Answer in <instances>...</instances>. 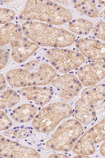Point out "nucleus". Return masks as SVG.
I'll list each match as a JSON object with an SVG mask.
<instances>
[{
  "mask_svg": "<svg viewBox=\"0 0 105 158\" xmlns=\"http://www.w3.org/2000/svg\"><path fill=\"white\" fill-rule=\"evenodd\" d=\"M51 83L54 87L60 91L59 96L67 101L71 100L77 96L83 87L79 78L70 73L59 76Z\"/></svg>",
  "mask_w": 105,
  "mask_h": 158,
  "instance_id": "obj_6",
  "label": "nucleus"
},
{
  "mask_svg": "<svg viewBox=\"0 0 105 158\" xmlns=\"http://www.w3.org/2000/svg\"><path fill=\"white\" fill-rule=\"evenodd\" d=\"M38 108L32 103L22 104L11 111L10 116L17 123H23L33 120L37 114Z\"/></svg>",
  "mask_w": 105,
  "mask_h": 158,
  "instance_id": "obj_14",
  "label": "nucleus"
},
{
  "mask_svg": "<svg viewBox=\"0 0 105 158\" xmlns=\"http://www.w3.org/2000/svg\"><path fill=\"white\" fill-rule=\"evenodd\" d=\"M45 55L50 65L64 74L81 67L86 62L85 57L80 52L64 48L48 49Z\"/></svg>",
  "mask_w": 105,
  "mask_h": 158,
  "instance_id": "obj_5",
  "label": "nucleus"
},
{
  "mask_svg": "<svg viewBox=\"0 0 105 158\" xmlns=\"http://www.w3.org/2000/svg\"><path fill=\"white\" fill-rule=\"evenodd\" d=\"M93 23L83 18L71 20L68 25L70 32L80 35L88 34L93 29Z\"/></svg>",
  "mask_w": 105,
  "mask_h": 158,
  "instance_id": "obj_20",
  "label": "nucleus"
},
{
  "mask_svg": "<svg viewBox=\"0 0 105 158\" xmlns=\"http://www.w3.org/2000/svg\"><path fill=\"white\" fill-rule=\"evenodd\" d=\"M23 35L22 27L19 24L10 22L4 24L0 30V45L4 47Z\"/></svg>",
  "mask_w": 105,
  "mask_h": 158,
  "instance_id": "obj_16",
  "label": "nucleus"
},
{
  "mask_svg": "<svg viewBox=\"0 0 105 158\" xmlns=\"http://www.w3.org/2000/svg\"><path fill=\"white\" fill-rule=\"evenodd\" d=\"M97 103L89 102L80 97L76 101L74 108V117L84 125H88L97 118Z\"/></svg>",
  "mask_w": 105,
  "mask_h": 158,
  "instance_id": "obj_12",
  "label": "nucleus"
},
{
  "mask_svg": "<svg viewBox=\"0 0 105 158\" xmlns=\"http://www.w3.org/2000/svg\"><path fill=\"white\" fill-rule=\"evenodd\" d=\"M83 136L95 145L105 141V118L87 131Z\"/></svg>",
  "mask_w": 105,
  "mask_h": 158,
  "instance_id": "obj_18",
  "label": "nucleus"
},
{
  "mask_svg": "<svg viewBox=\"0 0 105 158\" xmlns=\"http://www.w3.org/2000/svg\"><path fill=\"white\" fill-rule=\"evenodd\" d=\"M78 76L84 87L96 85L105 78V62L95 61L82 66L78 71Z\"/></svg>",
  "mask_w": 105,
  "mask_h": 158,
  "instance_id": "obj_8",
  "label": "nucleus"
},
{
  "mask_svg": "<svg viewBox=\"0 0 105 158\" xmlns=\"http://www.w3.org/2000/svg\"><path fill=\"white\" fill-rule=\"evenodd\" d=\"M16 13L14 10L1 7L0 9V24H5L11 22L15 19Z\"/></svg>",
  "mask_w": 105,
  "mask_h": 158,
  "instance_id": "obj_22",
  "label": "nucleus"
},
{
  "mask_svg": "<svg viewBox=\"0 0 105 158\" xmlns=\"http://www.w3.org/2000/svg\"><path fill=\"white\" fill-rule=\"evenodd\" d=\"M92 34L97 39L105 42V22L97 23L92 29Z\"/></svg>",
  "mask_w": 105,
  "mask_h": 158,
  "instance_id": "obj_23",
  "label": "nucleus"
},
{
  "mask_svg": "<svg viewBox=\"0 0 105 158\" xmlns=\"http://www.w3.org/2000/svg\"><path fill=\"white\" fill-rule=\"evenodd\" d=\"M73 108L64 102H57L42 108L32 122L36 131L47 134L53 131L63 120L73 114Z\"/></svg>",
  "mask_w": 105,
  "mask_h": 158,
  "instance_id": "obj_3",
  "label": "nucleus"
},
{
  "mask_svg": "<svg viewBox=\"0 0 105 158\" xmlns=\"http://www.w3.org/2000/svg\"><path fill=\"white\" fill-rule=\"evenodd\" d=\"M0 98L1 110L14 107L20 101L19 94L16 91L10 89L2 91Z\"/></svg>",
  "mask_w": 105,
  "mask_h": 158,
  "instance_id": "obj_21",
  "label": "nucleus"
},
{
  "mask_svg": "<svg viewBox=\"0 0 105 158\" xmlns=\"http://www.w3.org/2000/svg\"><path fill=\"white\" fill-rule=\"evenodd\" d=\"M81 97L89 102L98 103L105 98V84L86 87L82 91Z\"/></svg>",
  "mask_w": 105,
  "mask_h": 158,
  "instance_id": "obj_17",
  "label": "nucleus"
},
{
  "mask_svg": "<svg viewBox=\"0 0 105 158\" xmlns=\"http://www.w3.org/2000/svg\"><path fill=\"white\" fill-rule=\"evenodd\" d=\"M83 124L76 119L67 120L59 126L46 145L54 151L67 152L72 150L84 131Z\"/></svg>",
  "mask_w": 105,
  "mask_h": 158,
  "instance_id": "obj_4",
  "label": "nucleus"
},
{
  "mask_svg": "<svg viewBox=\"0 0 105 158\" xmlns=\"http://www.w3.org/2000/svg\"><path fill=\"white\" fill-rule=\"evenodd\" d=\"M39 62L37 60H33L26 63L22 67L28 70H31L36 67Z\"/></svg>",
  "mask_w": 105,
  "mask_h": 158,
  "instance_id": "obj_26",
  "label": "nucleus"
},
{
  "mask_svg": "<svg viewBox=\"0 0 105 158\" xmlns=\"http://www.w3.org/2000/svg\"><path fill=\"white\" fill-rule=\"evenodd\" d=\"M10 45L12 59L19 64L25 62L40 48L35 43L23 35L12 40Z\"/></svg>",
  "mask_w": 105,
  "mask_h": 158,
  "instance_id": "obj_10",
  "label": "nucleus"
},
{
  "mask_svg": "<svg viewBox=\"0 0 105 158\" xmlns=\"http://www.w3.org/2000/svg\"><path fill=\"white\" fill-rule=\"evenodd\" d=\"M0 156L4 158H40L39 153L19 142L11 141L1 135Z\"/></svg>",
  "mask_w": 105,
  "mask_h": 158,
  "instance_id": "obj_7",
  "label": "nucleus"
},
{
  "mask_svg": "<svg viewBox=\"0 0 105 158\" xmlns=\"http://www.w3.org/2000/svg\"><path fill=\"white\" fill-rule=\"evenodd\" d=\"M7 82L6 78L1 73L0 74V90L1 91H3L7 87Z\"/></svg>",
  "mask_w": 105,
  "mask_h": 158,
  "instance_id": "obj_27",
  "label": "nucleus"
},
{
  "mask_svg": "<svg viewBox=\"0 0 105 158\" xmlns=\"http://www.w3.org/2000/svg\"><path fill=\"white\" fill-rule=\"evenodd\" d=\"M20 94L26 100L32 101L38 106L43 107L52 100L55 91L46 86H31L23 88Z\"/></svg>",
  "mask_w": 105,
  "mask_h": 158,
  "instance_id": "obj_11",
  "label": "nucleus"
},
{
  "mask_svg": "<svg viewBox=\"0 0 105 158\" xmlns=\"http://www.w3.org/2000/svg\"><path fill=\"white\" fill-rule=\"evenodd\" d=\"M10 52L8 51L1 49L0 51V69H3L7 64L10 57Z\"/></svg>",
  "mask_w": 105,
  "mask_h": 158,
  "instance_id": "obj_25",
  "label": "nucleus"
},
{
  "mask_svg": "<svg viewBox=\"0 0 105 158\" xmlns=\"http://www.w3.org/2000/svg\"><path fill=\"white\" fill-rule=\"evenodd\" d=\"M57 75L52 66L47 63L39 65L37 71L30 73L29 86H43L52 83Z\"/></svg>",
  "mask_w": 105,
  "mask_h": 158,
  "instance_id": "obj_13",
  "label": "nucleus"
},
{
  "mask_svg": "<svg viewBox=\"0 0 105 158\" xmlns=\"http://www.w3.org/2000/svg\"><path fill=\"white\" fill-rule=\"evenodd\" d=\"M26 21H39L54 25H62L72 20L70 10L50 1H27L18 17Z\"/></svg>",
  "mask_w": 105,
  "mask_h": 158,
  "instance_id": "obj_2",
  "label": "nucleus"
},
{
  "mask_svg": "<svg viewBox=\"0 0 105 158\" xmlns=\"http://www.w3.org/2000/svg\"><path fill=\"white\" fill-rule=\"evenodd\" d=\"M96 2L102 7L103 11L101 14V15L102 16H105V1H97Z\"/></svg>",
  "mask_w": 105,
  "mask_h": 158,
  "instance_id": "obj_29",
  "label": "nucleus"
},
{
  "mask_svg": "<svg viewBox=\"0 0 105 158\" xmlns=\"http://www.w3.org/2000/svg\"><path fill=\"white\" fill-rule=\"evenodd\" d=\"M48 157L50 158H69V156L64 154H55L50 155Z\"/></svg>",
  "mask_w": 105,
  "mask_h": 158,
  "instance_id": "obj_28",
  "label": "nucleus"
},
{
  "mask_svg": "<svg viewBox=\"0 0 105 158\" xmlns=\"http://www.w3.org/2000/svg\"><path fill=\"white\" fill-rule=\"evenodd\" d=\"M73 158H90V157L88 156H86V155H77L76 156L74 157Z\"/></svg>",
  "mask_w": 105,
  "mask_h": 158,
  "instance_id": "obj_31",
  "label": "nucleus"
},
{
  "mask_svg": "<svg viewBox=\"0 0 105 158\" xmlns=\"http://www.w3.org/2000/svg\"><path fill=\"white\" fill-rule=\"evenodd\" d=\"M74 7L79 12L91 18L99 17V11L95 1H71Z\"/></svg>",
  "mask_w": 105,
  "mask_h": 158,
  "instance_id": "obj_19",
  "label": "nucleus"
},
{
  "mask_svg": "<svg viewBox=\"0 0 105 158\" xmlns=\"http://www.w3.org/2000/svg\"><path fill=\"white\" fill-rule=\"evenodd\" d=\"M100 152L102 156L105 157V141L101 145L100 148Z\"/></svg>",
  "mask_w": 105,
  "mask_h": 158,
  "instance_id": "obj_30",
  "label": "nucleus"
},
{
  "mask_svg": "<svg viewBox=\"0 0 105 158\" xmlns=\"http://www.w3.org/2000/svg\"><path fill=\"white\" fill-rule=\"evenodd\" d=\"M75 47L88 60H105V42L92 38H81L75 42Z\"/></svg>",
  "mask_w": 105,
  "mask_h": 158,
  "instance_id": "obj_9",
  "label": "nucleus"
},
{
  "mask_svg": "<svg viewBox=\"0 0 105 158\" xmlns=\"http://www.w3.org/2000/svg\"><path fill=\"white\" fill-rule=\"evenodd\" d=\"M30 73L24 68H16L9 70L6 78L9 85L16 88L29 86Z\"/></svg>",
  "mask_w": 105,
  "mask_h": 158,
  "instance_id": "obj_15",
  "label": "nucleus"
},
{
  "mask_svg": "<svg viewBox=\"0 0 105 158\" xmlns=\"http://www.w3.org/2000/svg\"><path fill=\"white\" fill-rule=\"evenodd\" d=\"M13 122L6 114L3 111H0V131H6L11 128Z\"/></svg>",
  "mask_w": 105,
  "mask_h": 158,
  "instance_id": "obj_24",
  "label": "nucleus"
},
{
  "mask_svg": "<svg viewBox=\"0 0 105 158\" xmlns=\"http://www.w3.org/2000/svg\"><path fill=\"white\" fill-rule=\"evenodd\" d=\"M22 27L24 36L39 47L63 48L70 46L76 40L72 33L47 23L26 21Z\"/></svg>",
  "mask_w": 105,
  "mask_h": 158,
  "instance_id": "obj_1",
  "label": "nucleus"
}]
</instances>
